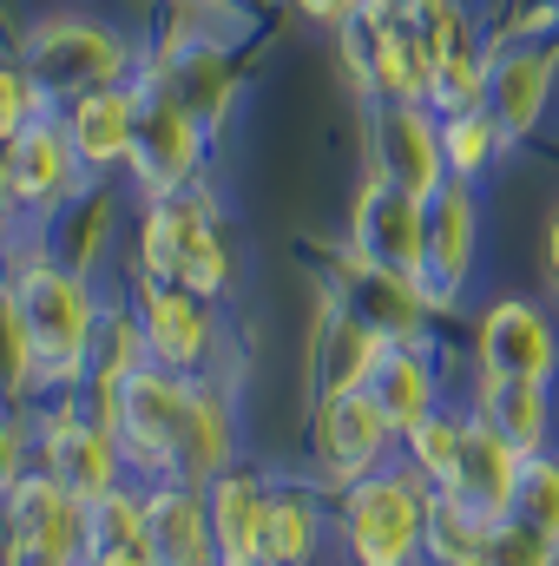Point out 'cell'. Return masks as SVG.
I'll list each match as a JSON object with an SVG mask.
<instances>
[{
	"instance_id": "6da1fadb",
	"label": "cell",
	"mask_w": 559,
	"mask_h": 566,
	"mask_svg": "<svg viewBox=\"0 0 559 566\" xmlns=\"http://www.w3.org/2000/svg\"><path fill=\"white\" fill-rule=\"evenodd\" d=\"M106 422L126 448V468L133 481H218L224 468H238V428H231V396L224 382L211 376H178V369H158L139 363Z\"/></svg>"
},
{
	"instance_id": "7a4b0ae2",
	"label": "cell",
	"mask_w": 559,
	"mask_h": 566,
	"mask_svg": "<svg viewBox=\"0 0 559 566\" xmlns=\"http://www.w3.org/2000/svg\"><path fill=\"white\" fill-rule=\"evenodd\" d=\"M0 271L20 290V316L40 356V396L73 402L93 376V336H99V303L86 290V271L60 264L40 238H13Z\"/></svg>"
},
{
	"instance_id": "3957f363",
	"label": "cell",
	"mask_w": 559,
	"mask_h": 566,
	"mask_svg": "<svg viewBox=\"0 0 559 566\" xmlns=\"http://www.w3.org/2000/svg\"><path fill=\"white\" fill-rule=\"evenodd\" d=\"M20 66H27V80L40 86V99L53 113H66L73 99H86L99 86L139 80L126 33L93 20V13H46V20H33L27 40H20Z\"/></svg>"
},
{
	"instance_id": "277c9868",
	"label": "cell",
	"mask_w": 559,
	"mask_h": 566,
	"mask_svg": "<svg viewBox=\"0 0 559 566\" xmlns=\"http://www.w3.org/2000/svg\"><path fill=\"white\" fill-rule=\"evenodd\" d=\"M139 277L198 290L204 303H218L231 290V244H224L218 211H211V198L198 185L191 191H171V198H145Z\"/></svg>"
},
{
	"instance_id": "5b68a950",
	"label": "cell",
	"mask_w": 559,
	"mask_h": 566,
	"mask_svg": "<svg viewBox=\"0 0 559 566\" xmlns=\"http://www.w3.org/2000/svg\"><path fill=\"white\" fill-rule=\"evenodd\" d=\"M428 481L409 461H389L382 474L342 488V547L349 566H421L428 541Z\"/></svg>"
},
{
	"instance_id": "8992f818",
	"label": "cell",
	"mask_w": 559,
	"mask_h": 566,
	"mask_svg": "<svg viewBox=\"0 0 559 566\" xmlns=\"http://www.w3.org/2000/svg\"><path fill=\"white\" fill-rule=\"evenodd\" d=\"M349 258L428 296V198L369 171L349 211Z\"/></svg>"
},
{
	"instance_id": "52a82bcc",
	"label": "cell",
	"mask_w": 559,
	"mask_h": 566,
	"mask_svg": "<svg viewBox=\"0 0 559 566\" xmlns=\"http://www.w3.org/2000/svg\"><path fill=\"white\" fill-rule=\"evenodd\" d=\"M198 165H204V126L178 106V93L165 80L139 73V133H133V158H126L139 198L191 191L198 185Z\"/></svg>"
},
{
	"instance_id": "ba28073f",
	"label": "cell",
	"mask_w": 559,
	"mask_h": 566,
	"mask_svg": "<svg viewBox=\"0 0 559 566\" xmlns=\"http://www.w3.org/2000/svg\"><path fill=\"white\" fill-rule=\"evenodd\" d=\"M40 468L73 494V501H99V494H113V488H126L133 481V468H126V448H119V434L106 416H93V409H80V402H60V409H46L40 416Z\"/></svg>"
},
{
	"instance_id": "9c48e42d",
	"label": "cell",
	"mask_w": 559,
	"mask_h": 566,
	"mask_svg": "<svg viewBox=\"0 0 559 566\" xmlns=\"http://www.w3.org/2000/svg\"><path fill=\"white\" fill-rule=\"evenodd\" d=\"M395 441L402 434L369 402V389H349V396H323L316 402V461H323L329 488H356V481L382 474L389 454H395Z\"/></svg>"
},
{
	"instance_id": "30bf717a",
	"label": "cell",
	"mask_w": 559,
	"mask_h": 566,
	"mask_svg": "<svg viewBox=\"0 0 559 566\" xmlns=\"http://www.w3.org/2000/svg\"><path fill=\"white\" fill-rule=\"evenodd\" d=\"M559 86V40H507L487 53V119L500 126V139H527Z\"/></svg>"
},
{
	"instance_id": "8fae6325",
	"label": "cell",
	"mask_w": 559,
	"mask_h": 566,
	"mask_svg": "<svg viewBox=\"0 0 559 566\" xmlns=\"http://www.w3.org/2000/svg\"><path fill=\"white\" fill-rule=\"evenodd\" d=\"M7 514H13L20 566H80L86 560V501H73L46 468H33L27 481L7 488Z\"/></svg>"
},
{
	"instance_id": "7c38bea8",
	"label": "cell",
	"mask_w": 559,
	"mask_h": 566,
	"mask_svg": "<svg viewBox=\"0 0 559 566\" xmlns=\"http://www.w3.org/2000/svg\"><path fill=\"white\" fill-rule=\"evenodd\" d=\"M139 329H145V356L158 369H178V376H204L211 369V349H218V316L198 290H178V283H151L139 277Z\"/></svg>"
},
{
	"instance_id": "4fadbf2b",
	"label": "cell",
	"mask_w": 559,
	"mask_h": 566,
	"mask_svg": "<svg viewBox=\"0 0 559 566\" xmlns=\"http://www.w3.org/2000/svg\"><path fill=\"white\" fill-rule=\"evenodd\" d=\"M7 165H13V211L20 218H53V211H66L86 191V165H80V151L66 139L60 113H40L20 139L7 145Z\"/></svg>"
},
{
	"instance_id": "5bb4252c",
	"label": "cell",
	"mask_w": 559,
	"mask_h": 566,
	"mask_svg": "<svg viewBox=\"0 0 559 566\" xmlns=\"http://www.w3.org/2000/svg\"><path fill=\"white\" fill-rule=\"evenodd\" d=\"M474 349H481V376H494V382H553L559 376V336L547 310L527 296H500L481 316Z\"/></svg>"
},
{
	"instance_id": "9a60e30c",
	"label": "cell",
	"mask_w": 559,
	"mask_h": 566,
	"mask_svg": "<svg viewBox=\"0 0 559 566\" xmlns=\"http://www.w3.org/2000/svg\"><path fill=\"white\" fill-rule=\"evenodd\" d=\"M389 336L376 323H362L329 283H323V303H316V336H309V382H316V402L323 396H349L369 382V369L382 363Z\"/></svg>"
},
{
	"instance_id": "2e32d148",
	"label": "cell",
	"mask_w": 559,
	"mask_h": 566,
	"mask_svg": "<svg viewBox=\"0 0 559 566\" xmlns=\"http://www.w3.org/2000/svg\"><path fill=\"white\" fill-rule=\"evenodd\" d=\"M474 258H481V205L474 185L447 178L428 198V310H447L461 296V283L474 277Z\"/></svg>"
},
{
	"instance_id": "e0dca14e",
	"label": "cell",
	"mask_w": 559,
	"mask_h": 566,
	"mask_svg": "<svg viewBox=\"0 0 559 566\" xmlns=\"http://www.w3.org/2000/svg\"><path fill=\"white\" fill-rule=\"evenodd\" d=\"M376 171L409 185L421 198H434L447 185V158H441V119L428 106L402 99H376Z\"/></svg>"
},
{
	"instance_id": "ac0fdd59",
	"label": "cell",
	"mask_w": 559,
	"mask_h": 566,
	"mask_svg": "<svg viewBox=\"0 0 559 566\" xmlns=\"http://www.w3.org/2000/svg\"><path fill=\"white\" fill-rule=\"evenodd\" d=\"M204 507H211L218 566H264V527H271V481L264 474L224 468L218 481H204Z\"/></svg>"
},
{
	"instance_id": "d6986e66",
	"label": "cell",
	"mask_w": 559,
	"mask_h": 566,
	"mask_svg": "<svg viewBox=\"0 0 559 566\" xmlns=\"http://www.w3.org/2000/svg\"><path fill=\"white\" fill-rule=\"evenodd\" d=\"M467 416H474V409H467ZM520 468H527V454H520L514 441H500L494 428L474 416L467 448H461L454 474L441 481V494H454L461 507H474V514H487V521H507L514 501H520Z\"/></svg>"
},
{
	"instance_id": "ffe728a7",
	"label": "cell",
	"mask_w": 559,
	"mask_h": 566,
	"mask_svg": "<svg viewBox=\"0 0 559 566\" xmlns=\"http://www.w3.org/2000/svg\"><path fill=\"white\" fill-rule=\"evenodd\" d=\"M60 119H66V139H73V151H80L86 178H99V171H126V158H133V133H139V80L86 93V99H73Z\"/></svg>"
},
{
	"instance_id": "44dd1931",
	"label": "cell",
	"mask_w": 559,
	"mask_h": 566,
	"mask_svg": "<svg viewBox=\"0 0 559 566\" xmlns=\"http://www.w3.org/2000/svg\"><path fill=\"white\" fill-rule=\"evenodd\" d=\"M145 514H151L158 566H218L211 507H204V488L198 481H151L145 488Z\"/></svg>"
},
{
	"instance_id": "7402d4cb",
	"label": "cell",
	"mask_w": 559,
	"mask_h": 566,
	"mask_svg": "<svg viewBox=\"0 0 559 566\" xmlns=\"http://www.w3.org/2000/svg\"><path fill=\"white\" fill-rule=\"evenodd\" d=\"M369 402L389 416L395 434H409L421 428L434 409H441V369H434V356H428V343H389L382 349V363L369 369Z\"/></svg>"
},
{
	"instance_id": "603a6c76",
	"label": "cell",
	"mask_w": 559,
	"mask_h": 566,
	"mask_svg": "<svg viewBox=\"0 0 559 566\" xmlns=\"http://www.w3.org/2000/svg\"><path fill=\"white\" fill-rule=\"evenodd\" d=\"M86 566H158L139 481H126L86 507Z\"/></svg>"
},
{
	"instance_id": "cb8c5ba5",
	"label": "cell",
	"mask_w": 559,
	"mask_h": 566,
	"mask_svg": "<svg viewBox=\"0 0 559 566\" xmlns=\"http://www.w3.org/2000/svg\"><path fill=\"white\" fill-rule=\"evenodd\" d=\"M151 80H165V86L178 93V106H184L204 133H211V119H218V113L231 106V93H238L224 46H218V40H204V33H184V40L165 53V66H158Z\"/></svg>"
},
{
	"instance_id": "d4e9b609",
	"label": "cell",
	"mask_w": 559,
	"mask_h": 566,
	"mask_svg": "<svg viewBox=\"0 0 559 566\" xmlns=\"http://www.w3.org/2000/svg\"><path fill=\"white\" fill-rule=\"evenodd\" d=\"M474 416L494 428L500 441H514L520 454H547V434H553V382H494V376H481Z\"/></svg>"
},
{
	"instance_id": "484cf974",
	"label": "cell",
	"mask_w": 559,
	"mask_h": 566,
	"mask_svg": "<svg viewBox=\"0 0 559 566\" xmlns=\"http://www.w3.org/2000/svg\"><path fill=\"white\" fill-rule=\"evenodd\" d=\"M323 554V507L316 488L277 481L271 488V527H264V566H316Z\"/></svg>"
},
{
	"instance_id": "4316f807",
	"label": "cell",
	"mask_w": 559,
	"mask_h": 566,
	"mask_svg": "<svg viewBox=\"0 0 559 566\" xmlns=\"http://www.w3.org/2000/svg\"><path fill=\"white\" fill-rule=\"evenodd\" d=\"M487 541H494V521H487V514L461 507V501L441 494V488L428 494V541H421V560L428 566H481Z\"/></svg>"
},
{
	"instance_id": "83f0119b",
	"label": "cell",
	"mask_w": 559,
	"mask_h": 566,
	"mask_svg": "<svg viewBox=\"0 0 559 566\" xmlns=\"http://www.w3.org/2000/svg\"><path fill=\"white\" fill-rule=\"evenodd\" d=\"M33 396H40V356L20 316V290L0 271V409H27Z\"/></svg>"
},
{
	"instance_id": "f1b7e54d",
	"label": "cell",
	"mask_w": 559,
	"mask_h": 566,
	"mask_svg": "<svg viewBox=\"0 0 559 566\" xmlns=\"http://www.w3.org/2000/svg\"><path fill=\"white\" fill-rule=\"evenodd\" d=\"M467 428H474V416H461V409H447V402H441V409H434L421 428H409V434H402V448H409L402 461L415 468L428 488H441V481L454 474L461 448H467Z\"/></svg>"
},
{
	"instance_id": "f546056e",
	"label": "cell",
	"mask_w": 559,
	"mask_h": 566,
	"mask_svg": "<svg viewBox=\"0 0 559 566\" xmlns=\"http://www.w3.org/2000/svg\"><path fill=\"white\" fill-rule=\"evenodd\" d=\"M474 106H487V53L467 40V46H454V53L434 60L428 113H434V119H454V113H474Z\"/></svg>"
},
{
	"instance_id": "4dcf8cb0",
	"label": "cell",
	"mask_w": 559,
	"mask_h": 566,
	"mask_svg": "<svg viewBox=\"0 0 559 566\" xmlns=\"http://www.w3.org/2000/svg\"><path fill=\"white\" fill-rule=\"evenodd\" d=\"M500 126L487 119V106H474V113H454V119H441V158H447V178H461V185H474L487 165H494V151H500Z\"/></svg>"
},
{
	"instance_id": "1f68e13d",
	"label": "cell",
	"mask_w": 559,
	"mask_h": 566,
	"mask_svg": "<svg viewBox=\"0 0 559 566\" xmlns=\"http://www.w3.org/2000/svg\"><path fill=\"white\" fill-rule=\"evenodd\" d=\"M481 566H559V541L540 534L534 521L507 514V521H494V541H487Z\"/></svg>"
},
{
	"instance_id": "d6a6232c",
	"label": "cell",
	"mask_w": 559,
	"mask_h": 566,
	"mask_svg": "<svg viewBox=\"0 0 559 566\" xmlns=\"http://www.w3.org/2000/svg\"><path fill=\"white\" fill-rule=\"evenodd\" d=\"M514 514H520V521H534L540 534H553V541H559V454H527Z\"/></svg>"
},
{
	"instance_id": "836d02e7",
	"label": "cell",
	"mask_w": 559,
	"mask_h": 566,
	"mask_svg": "<svg viewBox=\"0 0 559 566\" xmlns=\"http://www.w3.org/2000/svg\"><path fill=\"white\" fill-rule=\"evenodd\" d=\"M40 113H53V106L40 99V86L27 80V66L0 53V145H13L33 119H40Z\"/></svg>"
},
{
	"instance_id": "e575fe53",
	"label": "cell",
	"mask_w": 559,
	"mask_h": 566,
	"mask_svg": "<svg viewBox=\"0 0 559 566\" xmlns=\"http://www.w3.org/2000/svg\"><path fill=\"white\" fill-rule=\"evenodd\" d=\"M33 441L40 434L27 422V409H0V494L33 474Z\"/></svg>"
},
{
	"instance_id": "d590c367",
	"label": "cell",
	"mask_w": 559,
	"mask_h": 566,
	"mask_svg": "<svg viewBox=\"0 0 559 566\" xmlns=\"http://www.w3.org/2000/svg\"><path fill=\"white\" fill-rule=\"evenodd\" d=\"M356 7H362V0H296V13H303V20H316V27H336V33L356 20Z\"/></svg>"
},
{
	"instance_id": "8d00e7d4",
	"label": "cell",
	"mask_w": 559,
	"mask_h": 566,
	"mask_svg": "<svg viewBox=\"0 0 559 566\" xmlns=\"http://www.w3.org/2000/svg\"><path fill=\"white\" fill-rule=\"evenodd\" d=\"M0 566H20V541H13V514H7V494H0Z\"/></svg>"
},
{
	"instance_id": "74e56055",
	"label": "cell",
	"mask_w": 559,
	"mask_h": 566,
	"mask_svg": "<svg viewBox=\"0 0 559 566\" xmlns=\"http://www.w3.org/2000/svg\"><path fill=\"white\" fill-rule=\"evenodd\" d=\"M0 224H13V165H7V145H0Z\"/></svg>"
},
{
	"instance_id": "f35d334b",
	"label": "cell",
	"mask_w": 559,
	"mask_h": 566,
	"mask_svg": "<svg viewBox=\"0 0 559 566\" xmlns=\"http://www.w3.org/2000/svg\"><path fill=\"white\" fill-rule=\"evenodd\" d=\"M547 283H553V296H559V211H553V224H547Z\"/></svg>"
},
{
	"instance_id": "ab89813d",
	"label": "cell",
	"mask_w": 559,
	"mask_h": 566,
	"mask_svg": "<svg viewBox=\"0 0 559 566\" xmlns=\"http://www.w3.org/2000/svg\"><path fill=\"white\" fill-rule=\"evenodd\" d=\"M7 251H13V224H0V264H7Z\"/></svg>"
},
{
	"instance_id": "60d3db41",
	"label": "cell",
	"mask_w": 559,
	"mask_h": 566,
	"mask_svg": "<svg viewBox=\"0 0 559 566\" xmlns=\"http://www.w3.org/2000/svg\"><path fill=\"white\" fill-rule=\"evenodd\" d=\"M80 566H86V560H80Z\"/></svg>"
}]
</instances>
